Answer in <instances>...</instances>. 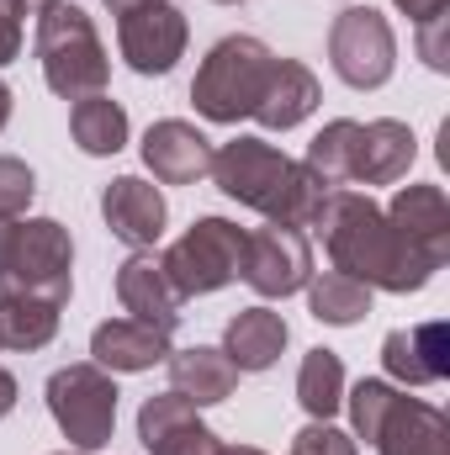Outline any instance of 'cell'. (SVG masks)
Listing matches in <instances>:
<instances>
[{"label":"cell","instance_id":"cell-6","mask_svg":"<svg viewBox=\"0 0 450 455\" xmlns=\"http://www.w3.org/2000/svg\"><path fill=\"white\" fill-rule=\"evenodd\" d=\"M0 281H5V291H27V297H43V302L64 307L69 291H75V243H69V228L53 223V218L11 223Z\"/></svg>","mask_w":450,"mask_h":455},{"label":"cell","instance_id":"cell-8","mask_svg":"<svg viewBox=\"0 0 450 455\" xmlns=\"http://www.w3.org/2000/svg\"><path fill=\"white\" fill-rule=\"evenodd\" d=\"M165 275L181 297H207V291H223L228 281L238 275L244 265V228L228 223V218H197L186 228V238H175L165 249Z\"/></svg>","mask_w":450,"mask_h":455},{"label":"cell","instance_id":"cell-12","mask_svg":"<svg viewBox=\"0 0 450 455\" xmlns=\"http://www.w3.org/2000/svg\"><path fill=\"white\" fill-rule=\"evenodd\" d=\"M138 440L149 455H223L228 445L197 419L181 392H159L138 408Z\"/></svg>","mask_w":450,"mask_h":455},{"label":"cell","instance_id":"cell-3","mask_svg":"<svg viewBox=\"0 0 450 455\" xmlns=\"http://www.w3.org/2000/svg\"><path fill=\"white\" fill-rule=\"evenodd\" d=\"M37 64H43L48 91L64 101L101 96L112 80V59L96 37V21L75 0H53L37 11Z\"/></svg>","mask_w":450,"mask_h":455},{"label":"cell","instance_id":"cell-34","mask_svg":"<svg viewBox=\"0 0 450 455\" xmlns=\"http://www.w3.org/2000/svg\"><path fill=\"white\" fill-rule=\"evenodd\" d=\"M5 122H11V85L0 80V132H5Z\"/></svg>","mask_w":450,"mask_h":455},{"label":"cell","instance_id":"cell-10","mask_svg":"<svg viewBox=\"0 0 450 455\" xmlns=\"http://www.w3.org/2000/svg\"><path fill=\"white\" fill-rule=\"evenodd\" d=\"M238 275L260 291V297H292L313 281V243L302 228H254L244 233V265Z\"/></svg>","mask_w":450,"mask_h":455},{"label":"cell","instance_id":"cell-26","mask_svg":"<svg viewBox=\"0 0 450 455\" xmlns=\"http://www.w3.org/2000/svg\"><path fill=\"white\" fill-rule=\"evenodd\" d=\"M297 403H302L318 424H329V413H339V403H344V365H339L334 349H308V355H302Z\"/></svg>","mask_w":450,"mask_h":455},{"label":"cell","instance_id":"cell-20","mask_svg":"<svg viewBox=\"0 0 450 455\" xmlns=\"http://www.w3.org/2000/svg\"><path fill=\"white\" fill-rule=\"evenodd\" d=\"M91 355L101 371H149L170 360V329L138 323V318H112L91 334Z\"/></svg>","mask_w":450,"mask_h":455},{"label":"cell","instance_id":"cell-31","mask_svg":"<svg viewBox=\"0 0 450 455\" xmlns=\"http://www.w3.org/2000/svg\"><path fill=\"white\" fill-rule=\"evenodd\" d=\"M21 16H27L21 0H0V64L21 53Z\"/></svg>","mask_w":450,"mask_h":455},{"label":"cell","instance_id":"cell-29","mask_svg":"<svg viewBox=\"0 0 450 455\" xmlns=\"http://www.w3.org/2000/svg\"><path fill=\"white\" fill-rule=\"evenodd\" d=\"M450 16L440 11V16H430V21H419V59L435 69V75H446L450 69Z\"/></svg>","mask_w":450,"mask_h":455},{"label":"cell","instance_id":"cell-13","mask_svg":"<svg viewBox=\"0 0 450 455\" xmlns=\"http://www.w3.org/2000/svg\"><path fill=\"white\" fill-rule=\"evenodd\" d=\"M101 218L112 228V238H122L127 249H154L165 238L170 207H165L159 186H149L138 175H117L112 186L101 191Z\"/></svg>","mask_w":450,"mask_h":455},{"label":"cell","instance_id":"cell-28","mask_svg":"<svg viewBox=\"0 0 450 455\" xmlns=\"http://www.w3.org/2000/svg\"><path fill=\"white\" fill-rule=\"evenodd\" d=\"M32 196H37V180H32V170H27L21 159L0 154V218H5V223H16V218L32 207Z\"/></svg>","mask_w":450,"mask_h":455},{"label":"cell","instance_id":"cell-37","mask_svg":"<svg viewBox=\"0 0 450 455\" xmlns=\"http://www.w3.org/2000/svg\"><path fill=\"white\" fill-rule=\"evenodd\" d=\"M223 455H265V451H254V445H238V451H223Z\"/></svg>","mask_w":450,"mask_h":455},{"label":"cell","instance_id":"cell-5","mask_svg":"<svg viewBox=\"0 0 450 455\" xmlns=\"http://www.w3.org/2000/svg\"><path fill=\"white\" fill-rule=\"evenodd\" d=\"M270 64H276V53L260 43V37H223L207 59H202V69H197V80H191V101H197V112L207 116V122H238V116H254L260 107V96H265V80H270Z\"/></svg>","mask_w":450,"mask_h":455},{"label":"cell","instance_id":"cell-11","mask_svg":"<svg viewBox=\"0 0 450 455\" xmlns=\"http://www.w3.org/2000/svg\"><path fill=\"white\" fill-rule=\"evenodd\" d=\"M186 11L170 5V0H149V5H133L122 21H117V48L127 59L133 75H170L186 53Z\"/></svg>","mask_w":450,"mask_h":455},{"label":"cell","instance_id":"cell-15","mask_svg":"<svg viewBox=\"0 0 450 455\" xmlns=\"http://www.w3.org/2000/svg\"><path fill=\"white\" fill-rule=\"evenodd\" d=\"M387 223L398 228L435 270L450 259V202L440 186H403L387 207Z\"/></svg>","mask_w":450,"mask_h":455},{"label":"cell","instance_id":"cell-24","mask_svg":"<svg viewBox=\"0 0 450 455\" xmlns=\"http://www.w3.org/2000/svg\"><path fill=\"white\" fill-rule=\"evenodd\" d=\"M69 132H75V143L91 159H107V154H117L127 143V112L117 101H107V96H85L69 112Z\"/></svg>","mask_w":450,"mask_h":455},{"label":"cell","instance_id":"cell-38","mask_svg":"<svg viewBox=\"0 0 450 455\" xmlns=\"http://www.w3.org/2000/svg\"><path fill=\"white\" fill-rule=\"evenodd\" d=\"M21 5H27V11H43V5H53V0H21Z\"/></svg>","mask_w":450,"mask_h":455},{"label":"cell","instance_id":"cell-2","mask_svg":"<svg viewBox=\"0 0 450 455\" xmlns=\"http://www.w3.org/2000/svg\"><path fill=\"white\" fill-rule=\"evenodd\" d=\"M218 191L233 196L238 207H254L260 218L281 228H318L324 202L334 186H324L308 164L286 159L281 148H270L265 138H233L223 148H213V170Z\"/></svg>","mask_w":450,"mask_h":455},{"label":"cell","instance_id":"cell-14","mask_svg":"<svg viewBox=\"0 0 450 455\" xmlns=\"http://www.w3.org/2000/svg\"><path fill=\"white\" fill-rule=\"evenodd\" d=\"M143 164L154 170L159 186H191L213 170V138L181 116H165L143 132Z\"/></svg>","mask_w":450,"mask_h":455},{"label":"cell","instance_id":"cell-7","mask_svg":"<svg viewBox=\"0 0 450 455\" xmlns=\"http://www.w3.org/2000/svg\"><path fill=\"white\" fill-rule=\"evenodd\" d=\"M117 381L96 365V360H80V365H64L48 376V413L53 424L64 429V440L75 451H101L112 445L117 429Z\"/></svg>","mask_w":450,"mask_h":455},{"label":"cell","instance_id":"cell-33","mask_svg":"<svg viewBox=\"0 0 450 455\" xmlns=\"http://www.w3.org/2000/svg\"><path fill=\"white\" fill-rule=\"evenodd\" d=\"M11 408H16V376H11V371L0 365V419H5Z\"/></svg>","mask_w":450,"mask_h":455},{"label":"cell","instance_id":"cell-32","mask_svg":"<svg viewBox=\"0 0 450 455\" xmlns=\"http://www.w3.org/2000/svg\"><path fill=\"white\" fill-rule=\"evenodd\" d=\"M450 0H398V11L408 16V21H430V16H440Z\"/></svg>","mask_w":450,"mask_h":455},{"label":"cell","instance_id":"cell-4","mask_svg":"<svg viewBox=\"0 0 450 455\" xmlns=\"http://www.w3.org/2000/svg\"><path fill=\"white\" fill-rule=\"evenodd\" d=\"M350 424L376 455H450V424L440 408L403 397L387 381H360L350 392Z\"/></svg>","mask_w":450,"mask_h":455},{"label":"cell","instance_id":"cell-30","mask_svg":"<svg viewBox=\"0 0 450 455\" xmlns=\"http://www.w3.org/2000/svg\"><path fill=\"white\" fill-rule=\"evenodd\" d=\"M292 455H355V440L339 435L334 424H308V429L292 440Z\"/></svg>","mask_w":450,"mask_h":455},{"label":"cell","instance_id":"cell-22","mask_svg":"<svg viewBox=\"0 0 450 455\" xmlns=\"http://www.w3.org/2000/svg\"><path fill=\"white\" fill-rule=\"evenodd\" d=\"M286 318L270 313V307H244L238 318H228L223 334V355L238 365V371H270L286 349Z\"/></svg>","mask_w":450,"mask_h":455},{"label":"cell","instance_id":"cell-23","mask_svg":"<svg viewBox=\"0 0 450 455\" xmlns=\"http://www.w3.org/2000/svg\"><path fill=\"white\" fill-rule=\"evenodd\" d=\"M59 334V307L27 291H0V349H43Z\"/></svg>","mask_w":450,"mask_h":455},{"label":"cell","instance_id":"cell-27","mask_svg":"<svg viewBox=\"0 0 450 455\" xmlns=\"http://www.w3.org/2000/svg\"><path fill=\"white\" fill-rule=\"evenodd\" d=\"M355 143H360V122H350V116H339L329 122L313 143H308V170L324 180V186H344L350 175H355Z\"/></svg>","mask_w":450,"mask_h":455},{"label":"cell","instance_id":"cell-40","mask_svg":"<svg viewBox=\"0 0 450 455\" xmlns=\"http://www.w3.org/2000/svg\"><path fill=\"white\" fill-rule=\"evenodd\" d=\"M64 455H69V451H64ZM80 455H85V451H80Z\"/></svg>","mask_w":450,"mask_h":455},{"label":"cell","instance_id":"cell-35","mask_svg":"<svg viewBox=\"0 0 450 455\" xmlns=\"http://www.w3.org/2000/svg\"><path fill=\"white\" fill-rule=\"evenodd\" d=\"M107 5H112V16H127L133 5H149V0H107Z\"/></svg>","mask_w":450,"mask_h":455},{"label":"cell","instance_id":"cell-17","mask_svg":"<svg viewBox=\"0 0 450 455\" xmlns=\"http://www.w3.org/2000/svg\"><path fill=\"white\" fill-rule=\"evenodd\" d=\"M419 159V138L408 122H392V116H376L360 127V143H355V175L360 186H392L408 175V164Z\"/></svg>","mask_w":450,"mask_h":455},{"label":"cell","instance_id":"cell-21","mask_svg":"<svg viewBox=\"0 0 450 455\" xmlns=\"http://www.w3.org/2000/svg\"><path fill=\"white\" fill-rule=\"evenodd\" d=\"M238 387V365L228 360L223 349L197 344V349H170V392H181L191 408H213L233 397Z\"/></svg>","mask_w":450,"mask_h":455},{"label":"cell","instance_id":"cell-16","mask_svg":"<svg viewBox=\"0 0 450 455\" xmlns=\"http://www.w3.org/2000/svg\"><path fill=\"white\" fill-rule=\"evenodd\" d=\"M382 365L387 376L408 381V387H430L450 376V329L446 323H414V329H392L382 339Z\"/></svg>","mask_w":450,"mask_h":455},{"label":"cell","instance_id":"cell-19","mask_svg":"<svg viewBox=\"0 0 450 455\" xmlns=\"http://www.w3.org/2000/svg\"><path fill=\"white\" fill-rule=\"evenodd\" d=\"M318 107V75L297 59H276L270 64V80H265V96L254 107V122L270 127V132H286L297 122H308Z\"/></svg>","mask_w":450,"mask_h":455},{"label":"cell","instance_id":"cell-39","mask_svg":"<svg viewBox=\"0 0 450 455\" xmlns=\"http://www.w3.org/2000/svg\"><path fill=\"white\" fill-rule=\"evenodd\" d=\"M218 5H238V0H218Z\"/></svg>","mask_w":450,"mask_h":455},{"label":"cell","instance_id":"cell-18","mask_svg":"<svg viewBox=\"0 0 450 455\" xmlns=\"http://www.w3.org/2000/svg\"><path fill=\"white\" fill-rule=\"evenodd\" d=\"M117 302L138 318V323H154V329H175L181 323V291L170 286L165 265L154 254H133L122 270H117Z\"/></svg>","mask_w":450,"mask_h":455},{"label":"cell","instance_id":"cell-1","mask_svg":"<svg viewBox=\"0 0 450 455\" xmlns=\"http://www.w3.org/2000/svg\"><path fill=\"white\" fill-rule=\"evenodd\" d=\"M318 233H324V249L334 259L339 275L360 281V286H382V291H419L430 286L435 265L387 223V212L360 196V191H329L324 202V218H318Z\"/></svg>","mask_w":450,"mask_h":455},{"label":"cell","instance_id":"cell-25","mask_svg":"<svg viewBox=\"0 0 450 455\" xmlns=\"http://www.w3.org/2000/svg\"><path fill=\"white\" fill-rule=\"evenodd\" d=\"M308 307L318 323H334V329H350L371 313V286L339 275V270H324L318 281H308Z\"/></svg>","mask_w":450,"mask_h":455},{"label":"cell","instance_id":"cell-36","mask_svg":"<svg viewBox=\"0 0 450 455\" xmlns=\"http://www.w3.org/2000/svg\"><path fill=\"white\" fill-rule=\"evenodd\" d=\"M5 243H11V223L0 218V265H5Z\"/></svg>","mask_w":450,"mask_h":455},{"label":"cell","instance_id":"cell-9","mask_svg":"<svg viewBox=\"0 0 450 455\" xmlns=\"http://www.w3.org/2000/svg\"><path fill=\"white\" fill-rule=\"evenodd\" d=\"M329 64L350 91H376L392 80L398 69V37L387 27L382 11L371 5H350L339 11L334 27H329Z\"/></svg>","mask_w":450,"mask_h":455}]
</instances>
